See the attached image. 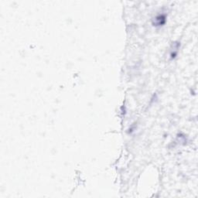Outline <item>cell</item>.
Here are the masks:
<instances>
[{
    "label": "cell",
    "mask_w": 198,
    "mask_h": 198,
    "mask_svg": "<svg viewBox=\"0 0 198 198\" xmlns=\"http://www.w3.org/2000/svg\"><path fill=\"white\" fill-rule=\"evenodd\" d=\"M166 22V16L164 15H157L155 19L154 26H163Z\"/></svg>",
    "instance_id": "1"
}]
</instances>
